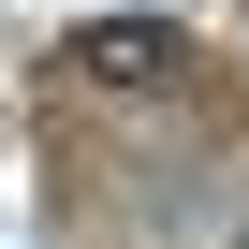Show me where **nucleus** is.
Segmentation results:
<instances>
[{"mask_svg": "<svg viewBox=\"0 0 249 249\" xmlns=\"http://www.w3.org/2000/svg\"><path fill=\"white\" fill-rule=\"evenodd\" d=\"M73 73L88 88H176V30L161 15H103V30H73Z\"/></svg>", "mask_w": 249, "mask_h": 249, "instance_id": "obj_1", "label": "nucleus"}]
</instances>
